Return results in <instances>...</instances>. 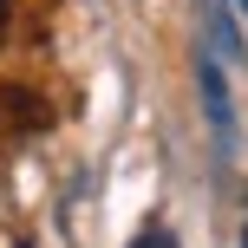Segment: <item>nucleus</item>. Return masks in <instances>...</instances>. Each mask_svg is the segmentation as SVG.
Masks as SVG:
<instances>
[{
    "mask_svg": "<svg viewBox=\"0 0 248 248\" xmlns=\"http://www.w3.org/2000/svg\"><path fill=\"white\" fill-rule=\"evenodd\" d=\"M196 92H202V111H209V131H216V144H235V105H229V78H222V59H209L202 52L196 59Z\"/></svg>",
    "mask_w": 248,
    "mask_h": 248,
    "instance_id": "f257e3e1",
    "label": "nucleus"
},
{
    "mask_svg": "<svg viewBox=\"0 0 248 248\" xmlns=\"http://www.w3.org/2000/svg\"><path fill=\"white\" fill-rule=\"evenodd\" d=\"M209 59H242V33H235V13L222 0H209Z\"/></svg>",
    "mask_w": 248,
    "mask_h": 248,
    "instance_id": "f03ea898",
    "label": "nucleus"
},
{
    "mask_svg": "<svg viewBox=\"0 0 248 248\" xmlns=\"http://www.w3.org/2000/svg\"><path fill=\"white\" fill-rule=\"evenodd\" d=\"M131 248H176V242H170V229H144V235H137Z\"/></svg>",
    "mask_w": 248,
    "mask_h": 248,
    "instance_id": "7ed1b4c3",
    "label": "nucleus"
},
{
    "mask_svg": "<svg viewBox=\"0 0 248 248\" xmlns=\"http://www.w3.org/2000/svg\"><path fill=\"white\" fill-rule=\"evenodd\" d=\"M0 33H7V0H0Z\"/></svg>",
    "mask_w": 248,
    "mask_h": 248,
    "instance_id": "20e7f679",
    "label": "nucleus"
},
{
    "mask_svg": "<svg viewBox=\"0 0 248 248\" xmlns=\"http://www.w3.org/2000/svg\"><path fill=\"white\" fill-rule=\"evenodd\" d=\"M235 7H242V20H248V0H235Z\"/></svg>",
    "mask_w": 248,
    "mask_h": 248,
    "instance_id": "39448f33",
    "label": "nucleus"
},
{
    "mask_svg": "<svg viewBox=\"0 0 248 248\" xmlns=\"http://www.w3.org/2000/svg\"><path fill=\"white\" fill-rule=\"evenodd\" d=\"M242 248H248V222H242Z\"/></svg>",
    "mask_w": 248,
    "mask_h": 248,
    "instance_id": "423d86ee",
    "label": "nucleus"
}]
</instances>
